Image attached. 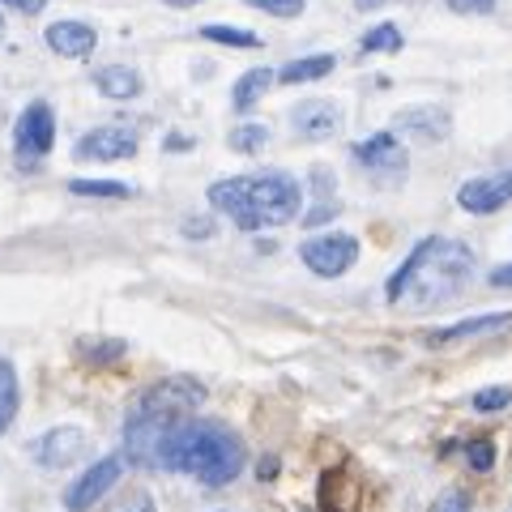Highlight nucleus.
Masks as SVG:
<instances>
[{
  "instance_id": "20e7f679",
  "label": "nucleus",
  "mask_w": 512,
  "mask_h": 512,
  "mask_svg": "<svg viewBox=\"0 0 512 512\" xmlns=\"http://www.w3.org/2000/svg\"><path fill=\"white\" fill-rule=\"evenodd\" d=\"M303 184L286 171H261V175H231V180L210 184V205L227 214L239 231H265L286 227L299 214Z\"/></svg>"
},
{
  "instance_id": "dca6fc26",
  "label": "nucleus",
  "mask_w": 512,
  "mask_h": 512,
  "mask_svg": "<svg viewBox=\"0 0 512 512\" xmlns=\"http://www.w3.org/2000/svg\"><path fill=\"white\" fill-rule=\"evenodd\" d=\"M512 325V312H491V316H474V320H457L448 329H436L427 333V346H453V342H466V338H478V333H495Z\"/></svg>"
},
{
  "instance_id": "39448f33",
  "label": "nucleus",
  "mask_w": 512,
  "mask_h": 512,
  "mask_svg": "<svg viewBox=\"0 0 512 512\" xmlns=\"http://www.w3.org/2000/svg\"><path fill=\"white\" fill-rule=\"evenodd\" d=\"M52 146H56V111L47 107L43 99L26 103L18 124H13V154H18V163L26 171L39 167L43 158L52 154Z\"/></svg>"
},
{
  "instance_id": "e433bc0d",
  "label": "nucleus",
  "mask_w": 512,
  "mask_h": 512,
  "mask_svg": "<svg viewBox=\"0 0 512 512\" xmlns=\"http://www.w3.org/2000/svg\"><path fill=\"white\" fill-rule=\"evenodd\" d=\"M384 5H389V0H355L359 13H372V9H384Z\"/></svg>"
},
{
  "instance_id": "f704fd0d",
  "label": "nucleus",
  "mask_w": 512,
  "mask_h": 512,
  "mask_svg": "<svg viewBox=\"0 0 512 512\" xmlns=\"http://www.w3.org/2000/svg\"><path fill=\"white\" fill-rule=\"evenodd\" d=\"M256 474H261V483H269V478L278 474V457H261V466H256Z\"/></svg>"
},
{
  "instance_id": "6e6552de",
  "label": "nucleus",
  "mask_w": 512,
  "mask_h": 512,
  "mask_svg": "<svg viewBox=\"0 0 512 512\" xmlns=\"http://www.w3.org/2000/svg\"><path fill=\"white\" fill-rule=\"evenodd\" d=\"M120 474H124V457L120 453L94 461L82 478H73V483L64 487V512H90L111 487L120 483Z\"/></svg>"
},
{
  "instance_id": "a211bd4d",
  "label": "nucleus",
  "mask_w": 512,
  "mask_h": 512,
  "mask_svg": "<svg viewBox=\"0 0 512 512\" xmlns=\"http://www.w3.org/2000/svg\"><path fill=\"white\" fill-rule=\"evenodd\" d=\"M278 82V73L274 69H248L244 77L235 82V90H231V107L235 111H252L256 103L265 99V90Z\"/></svg>"
},
{
  "instance_id": "412c9836",
  "label": "nucleus",
  "mask_w": 512,
  "mask_h": 512,
  "mask_svg": "<svg viewBox=\"0 0 512 512\" xmlns=\"http://www.w3.org/2000/svg\"><path fill=\"white\" fill-rule=\"evenodd\" d=\"M69 192H73V197H103V201H124V197H133V188L120 184V180H73Z\"/></svg>"
},
{
  "instance_id": "ea45409f",
  "label": "nucleus",
  "mask_w": 512,
  "mask_h": 512,
  "mask_svg": "<svg viewBox=\"0 0 512 512\" xmlns=\"http://www.w3.org/2000/svg\"><path fill=\"white\" fill-rule=\"evenodd\" d=\"M218 512H227V508H218Z\"/></svg>"
},
{
  "instance_id": "7c9ffc66",
  "label": "nucleus",
  "mask_w": 512,
  "mask_h": 512,
  "mask_svg": "<svg viewBox=\"0 0 512 512\" xmlns=\"http://www.w3.org/2000/svg\"><path fill=\"white\" fill-rule=\"evenodd\" d=\"M329 218H338V201H320L312 214H303V227H320V222H329Z\"/></svg>"
},
{
  "instance_id": "5701e85b",
  "label": "nucleus",
  "mask_w": 512,
  "mask_h": 512,
  "mask_svg": "<svg viewBox=\"0 0 512 512\" xmlns=\"http://www.w3.org/2000/svg\"><path fill=\"white\" fill-rule=\"evenodd\" d=\"M269 141V124H239L231 128V150L235 154H256Z\"/></svg>"
},
{
  "instance_id": "bb28decb",
  "label": "nucleus",
  "mask_w": 512,
  "mask_h": 512,
  "mask_svg": "<svg viewBox=\"0 0 512 512\" xmlns=\"http://www.w3.org/2000/svg\"><path fill=\"white\" fill-rule=\"evenodd\" d=\"M111 512H158L150 491H128L120 504H111Z\"/></svg>"
},
{
  "instance_id": "2f4dec72",
  "label": "nucleus",
  "mask_w": 512,
  "mask_h": 512,
  "mask_svg": "<svg viewBox=\"0 0 512 512\" xmlns=\"http://www.w3.org/2000/svg\"><path fill=\"white\" fill-rule=\"evenodd\" d=\"M5 9H18V13H26V18H39V13L47 9V0H0Z\"/></svg>"
},
{
  "instance_id": "0eeeda50",
  "label": "nucleus",
  "mask_w": 512,
  "mask_h": 512,
  "mask_svg": "<svg viewBox=\"0 0 512 512\" xmlns=\"http://www.w3.org/2000/svg\"><path fill=\"white\" fill-rule=\"evenodd\" d=\"M86 448H90L86 444V431L73 427V423H64V427H52V431H43V436H35V440L26 444V453H30L35 466L60 474V470L77 466V461L86 457Z\"/></svg>"
},
{
  "instance_id": "f257e3e1",
  "label": "nucleus",
  "mask_w": 512,
  "mask_h": 512,
  "mask_svg": "<svg viewBox=\"0 0 512 512\" xmlns=\"http://www.w3.org/2000/svg\"><path fill=\"white\" fill-rule=\"evenodd\" d=\"M244 461H248V448L239 440V431H231L218 419H197V414H192L188 423H180L158 444L154 470L188 474V478H197L201 487H227L239 478Z\"/></svg>"
},
{
  "instance_id": "423d86ee",
  "label": "nucleus",
  "mask_w": 512,
  "mask_h": 512,
  "mask_svg": "<svg viewBox=\"0 0 512 512\" xmlns=\"http://www.w3.org/2000/svg\"><path fill=\"white\" fill-rule=\"evenodd\" d=\"M299 261L312 269L316 278H342L350 274V265L359 261V239L350 231H325L299 244Z\"/></svg>"
},
{
  "instance_id": "a878e982",
  "label": "nucleus",
  "mask_w": 512,
  "mask_h": 512,
  "mask_svg": "<svg viewBox=\"0 0 512 512\" xmlns=\"http://www.w3.org/2000/svg\"><path fill=\"white\" fill-rule=\"evenodd\" d=\"M466 461H470V470L487 474V470L495 466V444H491V440H470V444H466Z\"/></svg>"
},
{
  "instance_id": "1a4fd4ad",
  "label": "nucleus",
  "mask_w": 512,
  "mask_h": 512,
  "mask_svg": "<svg viewBox=\"0 0 512 512\" xmlns=\"http://www.w3.org/2000/svg\"><path fill=\"white\" fill-rule=\"evenodd\" d=\"M133 154H137V133L133 128H120V124L90 128L73 146L77 163H124V158H133Z\"/></svg>"
},
{
  "instance_id": "c9c22d12",
  "label": "nucleus",
  "mask_w": 512,
  "mask_h": 512,
  "mask_svg": "<svg viewBox=\"0 0 512 512\" xmlns=\"http://www.w3.org/2000/svg\"><path fill=\"white\" fill-rule=\"evenodd\" d=\"M188 146H192V141H188L184 133H171V137H167V150H175V154H180V150H188Z\"/></svg>"
},
{
  "instance_id": "473e14b6",
  "label": "nucleus",
  "mask_w": 512,
  "mask_h": 512,
  "mask_svg": "<svg viewBox=\"0 0 512 512\" xmlns=\"http://www.w3.org/2000/svg\"><path fill=\"white\" fill-rule=\"evenodd\" d=\"M312 184H316L320 197H329V192H333V175H329V167H316V171H312Z\"/></svg>"
},
{
  "instance_id": "c756f323",
  "label": "nucleus",
  "mask_w": 512,
  "mask_h": 512,
  "mask_svg": "<svg viewBox=\"0 0 512 512\" xmlns=\"http://www.w3.org/2000/svg\"><path fill=\"white\" fill-rule=\"evenodd\" d=\"M444 5L453 13H478V18H483V13L495 9V0H444Z\"/></svg>"
},
{
  "instance_id": "4be33fe9",
  "label": "nucleus",
  "mask_w": 512,
  "mask_h": 512,
  "mask_svg": "<svg viewBox=\"0 0 512 512\" xmlns=\"http://www.w3.org/2000/svg\"><path fill=\"white\" fill-rule=\"evenodd\" d=\"M201 39L227 43V47H244V52L261 47V35H252V30H244V26H205V30H201Z\"/></svg>"
},
{
  "instance_id": "393cba45",
  "label": "nucleus",
  "mask_w": 512,
  "mask_h": 512,
  "mask_svg": "<svg viewBox=\"0 0 512 512\" xmlns=\"http://www.w3.org/2000/svg\"><path fill=\"white\" fill-rule=\"evenodd\" d=\"M478 414H500L512 406V389H504V384H495V389H478L474 402H470Z\"/></svg>"
},
{
  "instance_id": "72a5a7b5",
  "label": "nucleus",
  "mask_w": 512,
  "mask_h": 512,
  "mask_svg": "<svg viewBox=\"0 0 512 512\" xmlns=\"http://www.w3.org/2000/svg\"><path fill=\"white\" fill-rule=\"evenodd\" d=\"M491 286H500V291H512V265H500V269H491Z\"/></svg>"
},
{
  "instance_id": "58836bf2",
  "label": "nucleus",
  "mask_w": 512,
  "mask_h": 512,
  "mask_svg": "<svg viewBox=\"0 0 512 512\" xmlns=\"http://www.w3.org/2000/svg\"><path fill=\"white\" fill-rule=\"evenodd\" d=\"M0 39H5V13H0Z\"/></svg>"
},
{
  "instance_id": "9b49d317",
  "label": "nucleus",
  "mask_w": 512,
  "mask_h": 512,
  "mask_svg": "<svg viewBox=\"0 0 512 512\" xmlns=\"http://www.w3.org/2000/svg\"><path fill=\"white\" fill-rule=\"evenodd\" d=\"M512 201V171H495V175H478V180H466L457 188V205L466 214H495Z\"/></svg>"
},
{
  "instance_id": "ddd939ff",
  "label": "nucleus",
  "mask_w": 512,
  "mask_h": 512,
  "mask_svg": "<svg viewBox=\"0 0 512 512\" xmlns=\"http://www.w3.org/2000/svg\"><path fill=\"white\" fill-rule=\"evenodd\" d=\"M43 39L47 47H52L56 56L64 60H86L94 47H99V30H94L90 22H77V18H60L43 30Z\"/></svg>"
},
{
  "instance_id": "2eb2a0df",
  "label": "nucleus",
  "mask_w": 512,
  "mask_h": 512,
  "mask_svg": "<svg viewBox=\"0 0 512 512\" xmlns=\"http://www.w3.org/2000/svg\"><path fill=\"white\" fill-rule=\"evenodd\" d=\"M94 90H99L103 99H111V103H128V99H137V94L146 90V82H141V73L128 69V64H103V69L94 73Z\"/></svg>"
},
{
  "instance_id": "4468645a",
  "label": "nucleus",
  "mask_w": 512,
  "mask_h": 512,
  "mask_svg": "<svg viewBox=\"0 0 512 512\" xmlns=\"http://www.w3.org/2000/svg\"><path fill=\"white\" fill-rule=\"evenodd\" d=\"M393 128L397 133H406V137H414V141H444L448 128H453V120H448L444 107H406Z\"/></svg>"
},
{
  "instance_id": "c85d7f7f",
  "label": "nucleus",
  "mask_w": 512,
  "mask_h": 512,
  "mask_svg": "<svg viewBox=\"0 0 512 512\" xmlns=\"http://www.w3.org/2000/svg\"><path fill=\"white\" fill-rule=\"evenodd\" d=\"M431 512H470V495L466 491H444L436 504H431Z\"/></svg>"
},
{
  "instance_id": "aec40b11",
  "label": "nucleus",
  "mask_w": 512,
  "mask_h": 512,
  "mask_svg": "<svg viewBox=\"0 0 512 512\" xmlns=\"http://www.w3.org/2000/svg\"><path fill=\"white\" fill-rule=\"evenodd\" d=\"M359 52H363V56H376V52H402V30H397L393 22L372 26V30H367V35L359 39Z\"/></svg>"
},
{
  "instance_id": "f03ea898",
  "label": "nucleus",
  "mask_w": 512,
  "mask_h": 512,
  "mask_svg": "<svg viewBox=\"0 0 512 512\" xmlns=\"http://www.w3.org/2000/svg\"><path fill=\"white\" fill-rule=\"evenodd\" d=\"M470 274H474V252L461 244V239L431 235L423 244H414L402 269L389 278L384 299L423 312V308H436V303H448L453 295L466 291Z\"/></svg>"
},
{
  "instance_id": "f8f14e48",
  "label": "nucleus",
  "mask_w": 512,
  "mask_h": 512,
  "mask_svg": "<svg viewBox=\"0 0 512 512\" xmlns=\"http://www.w3.org/2000/svg\"><path fill=\"white\" fill-rule=\"evenodd\" d=\"M342 107L333 99H308L291 111V128L303 137V141H329L342 133Z\"/></svg>"
},
{
  "instance_id": "f3484780",
  "label": "nucleus",
  "mask_w": 512,
  "mask_h": 512,
  "mask_svg": "<svg viewBox=\"0 0 512 512\" xmlns=\"http://www.w3.org/2000/svg\"><path fill=\"white\" fill-rule=\"evenodd\" d=\"M333 69H338V56L320 52V56H299L291 64H282L278 69V82L282 86H303V82H320V77H329Z\"/></svg>"
},
{
  "instance_id": "7ed1b4c3",
  "label": "nucleus",
  "mask_w": 512,
  "mask_h": 512,
  "mask_svg": "<svg viewBox=\"0 0 512 512\" xmlns=\"http://www.w3.org/2000/svg\"><path fill=\"white\" fill-rule=\"evenodd\" d=\"M201 402H205L201 380H192V376L158 380L154 389L137 397V406L128 410V419H124V457L133 461V466H154L158 444L180 423H188Z\"/></svg>"
},
{
  "instance_id": "b1692460",
  "label": "nucleus",
  "mask_w": 512,
  "mask_h": 512,
  "mask_svg": "<svg viewBox=\"0 0 512 512\" xmlns=\"http://www.w3.org/2000/svg\"><path fill=\"white\" fill-rule=\"evenodd\" d=\"M244 5H252L256 13H269V18L291 22V18H299V13L308 9V0H244Z\"/></svg>"
},
{
  "instance_id": "cd10ccee",
  "label": "nucleus",
  "mask_w": 512,
  "mask_h": 512,
  "mask_svg": "<svg viewBox=\"0 0 512 512\" xmlns=\"http://www.w3.org/2000/svg\"><path fill=\"white\" fill-rule=\"evenodd\" d=\"M214 231H218V222H214V218H205V214L180 222V235H184V239H214Z\"/></svg>"
},
{
  "instance_id": "6ab92c4d",
  "label": "nucleus",
  "mask_w": 512,
  "mask_h": 512,
  "mask_svg": "<svg viewBox=\"0 0 512 512\" xmlns=\"http://www.w3.org/2000/svg\"><path fill=\"white\" fill-rule=\"evenodd\" d=\"M18 406H22V389H18V372H13V363L0 355V436L13 427L18 419Z\"/></svg>"
},
{
  "instance_id": "9d476101",
  "label": "nucleus",
  "mask_w": 512,
  "mask_h": 512,
  "mask_svg": "<svg viewBox=\"0 0 512 512\" xmlns=\"http://www.w3.org/2000/svg\"><path fill=\"white\" fill-rule=\"evenodd\" d=\"M355 163L367 167L372 175H380V180H406V167H410V154L406 146L397 141V133H372L367 141H359L355 150Z\"/></svg>"
},
{
  "instance_id": "4c0bfd02",
  "label": "nucleus",
  "mask_w": 512,
  "mask_h": 512,
  "mask_svg": "<svg viewBox=\"0 0 512 512\" xmlns=\"http://www.w3.org/2000/svg\"><path fill=\"white\" fill-rule=\"evenodd\" d=\"M163 5H171V9H192V5H201V0H163Z\"/></svg>"
}]
</instances>
